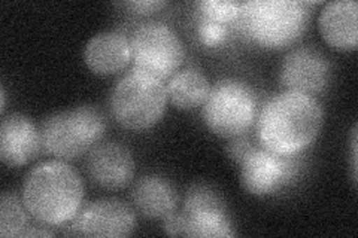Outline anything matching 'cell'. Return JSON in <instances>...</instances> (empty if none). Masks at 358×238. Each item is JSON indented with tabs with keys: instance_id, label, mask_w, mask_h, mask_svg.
<instances>
[{
	"instance_id": "obj_8",
	"label": "cell",
	"mask_w": 358,
	"mask_h": 238,
	"mask_svg": "<svg viewBox=\"0 0 358 238\" xmlns=\"http://www.w3.org/2000/svg\"><path fill=\"white\" fill-rule=\"evenodd\" d=\"M178 216L179 235L203 238L236 235L224 200L206 184H196L188 189L184 209Z\"/></svg>"
},
{
	"instance_id": "obj_6",
	"label": "cell",
	"mask_w": 358,
	"mask_h": 238,
	"mask_svg": "<svg viewBox=\"0 0 358 238\" xmlns=\"http://www.w3.org/2000/svg\"><path fill=\"white\" fill-rule=\"evenodd\" d=\"M259 115V98L254 89L239 79H221L210 88L203 105L208 128L224 139L243 135Z\"/></svg>"
},
{
	"instance_id": "obj_4",
	"label": "cell",
	"mask_w": 358,
	"mask_h": 238,
	"mask_svg": "<svg viewBox=\"0 0 358 238\" xmlns=\"http://www.w3.org/2000/svg\"><path fill=\"white\" fill-rule=\"evenodd\" d=\"M106 121L94 106H78L54 113L42 122V147L62 161L88 154L103 137Z\"/></svg>"
},
{
	"instance_id": "obj_13",
	"label": "cell",
	"mask_w": 358,
	"mask_h": 238,
	"mask_svg": "<svg viewBox=\"0 0 358 238\" xmlns=\"http://www.w3.org/2000/svg\"><path fill=\"white\" fill-rule=\"evenodd\" d=\"M42 147L41 131L27 117L10 113L0 126V160L9 167H21L35 160Z\"/></svg>"
},
{
	"instance_id": "obj_21",
	"label": "cell",
	"mask_w": 358,
	"mask_h": 238,
	"mask_svg": "<svg viewBox=\"0 0 358 238\" xmlns=\"http://www.w3.org/2000/svg\"><path fill=\"white\" fill-rule=\"evenodd\" d=\"M252 149L254 146L251 144V142L246 139L245 135H239V137H234V140L229 144L227 152L233 161L241 164L245 158L251 154Z\"/></svg>"
},
{
	"instance_id": "obj_12",
	"label": "cell",
	"mask_w": 358,
	"mask_h": 238,
	"mask_svg": "<svg viewBox=\"0 0 358 238\" xmlns=\"http://www.w3.org/2000/svg\"><path fill=\"white\" fill-rule=\"evenodd\" d=\"M87 173L100 188L122 189L134 177L133 155L124 144L117 142L96 144L87 156Z\"/></svg>"
},
{
	"instance_id": "obj_2",
	"label": "cell",
	"mask_w": 358,
	"mask_h": 238,
	"mask_svg": "<svg viewBox=\"0 0 358 238\" xmlns=\"http://www.w3.org/2000/svg\"><path fill=\"white\" fill-rule=\"evenodd\" d=\"M21 198L36 222L62 226L83 209L84 184L72 165L62 160L45 161L26 176Z\"/></svg>"
},
{
	"instance_id": "obj_9",
	"label": "cell",
	"mask_w": 358,
	"mask_h": 238,
	"mask_svg": "<svg viewBox=\"0 0 358 238\" xmlns=\"http://www.w3.org/2000/svg\"><path fill=\"white\" fill-rule=\"evenodd\" d=\"M136 228V214L126 202L103 198L87 204L69 222L66 235L129 237Z\"/></svg>"
},
{
	"instance_id": "obj_11",
	"label": "cell",
	"mask_w": 358,
	"mask_h": 238,
	"mask_svg": "<svg viewBox=\"0 0 358 238\" xmlns=\"http://www.w3.org/2000/svg\"><path fill=\"white\" fill-rule=\"evenodd\" d=\"M241 180L252 195H268L281 189L294 174L291 156L278 155L264 147H254L241 163Z\"/></svg>"
},
{
	"instance_id": "obj_18",
	"label": "cell",
	"mask_w": 358,
	"mask_h": 238,
	"mask_svg": "<svg viewBox=\"0 0 358 238\" xmlns=\"http://www.w3.org/2000/svg\"><path fill=\"white\" fill-rule=\"evenodd\" d=\"M30 218L22 198L14 192H3L0 198V237H22L30 228Z\"/></svg>"
},
{
	"instance_id": "obj_20",
	"label": "cell",
	"mask_w": 358,
	"mask_h": 238,
	"mask_svg": "<svg viewBox=\"0 0 358 238\" xmlns=\"http://www.w3.org/2000/svg\"><path fill=\"white\" fill-rule=\"evenodd\" d=\"M197 35L200 42L206 45V47H217V45L226 40L229 29L226 24H220V22L200 18L197 26Z\"/></svg>"
},
{
	"instance_id": "obj_5",
	"label": "cell",
	"mask_w": 358,
	"mask_h": 238,
	"mask_svg": "<svg viewBox=\"0 0 358 238\" xmlns=\"http://www.w3.org/2000/svg\"><path fill=\"white\" fill-rule=\"evenodd\" d=\"M167 89L159 77L133 69L122 76L110 96L112 117L131 131L154 127L166 110Z\"/></svg>"
},
{
	"instance_id": "obj_25",
	"label": "cell",
	"mask_w": 358,
	"mask_h": 238,
	"mask_svg": "<svg viewBox=\"0 0 358 238\" xmlns=\"http://www.w3.org/2000/svg\"><path fill=\"white\" fill-rule=\"evenodd\" d=\"M0 98H2V107H0V110H2V113L5 112V107H6V93H5V87H2V93H0Z\"/></svg>"
},
{
	"instance_id": "obj_10",
	"label": "cell",
	"mask_w": 358,
	"mask_h": 238,
	"mask_svg": "<svg viewBox=\"0 0 358 238\" xmlns=\"http://www.w3.org/2000/svg\"><path fill=\"white\" fill-rule=\"evenodd\" d=\"M281 84L288 91L303 94L321 93L330 82L331 67L320 50L301 47L289 51L281 64Z\"/></svg>"
},
{
	"instance_id": "obj_23",
	"label": "cell",
	"mask_w": 358,
	"mask_h": 238,
	"mask_svg": "<svg viewBox=\"0 0 358 238\" xmlns=\"http://www.w3.org/2000/svg\"><path fill=\"white\" fill-rule=\"evenodd\" d=\"M352 172L354 180H357V127L352 130Z\"/></svg>"
},
{
	"instance_id": "obj_15",
	"label": "cell",
	"mask_w": 358,
	"mask_h": 238,
	"mask_svg": "<svg viewBox=\"0 0 358 238\" xmlns=\"http://www.w3.org/2000/svg\"><path fill=\"white\" fill-rule=\"evenodd\" d=\"M84 60L96 75H115L124 70L131 60L130 40L120 31L97 33L87 43Z\"/></svg>"
},
{
	"instance_id": "obj_3",
	"label": "cell",
	"mask_w": 358,
	"mask_h": 238,
	"mask_svg": "<svg viewBox=\"0 0 358 238\" xmlns=\"http://www.w3.org/2000/svg\"><path fill=\"white\" fill-rule=\"evenodd\" d=\"M308 3L296 0H252L242 2L234 21L245 36L268 50H281L297 42L306 31Z\"/></svg>"
},
{
	"instance_id": "obj_16",
	"label": "cell",
	"mask_w": 358,
	"mask_h": 238,
	"mask_svg": "<svg viewBox=\"0 0 358 238\" xmlns=\"http://www.w3.org/2000/svg\"><path fill=\"white\" fill-rule=\"evenodd\" d=\"M131 201L143 218L164 221L175 213L179 198L169 180L150 174L141 177L133 186Z\"/></svg>"
},
{
	"instance_id": "obj_17",
	"label": "cell",
	"mask_w": 358,
	"mask_h": 238,
	"mask_svg": "<svg viewBox=\"0 0 358 238\" xmlns=\"http://www.w3.org/2000/svg\"><path fill=\"white\" fill-rule=\"evenodd\" d=\"M208 77L193 67L176 72L167 84V98L178 109L192 110L203 106L210 93Z\"/></svg>"
},
{
	"instance_id": "obj_1",
	"label": "cell",
	"mask_w": 358,
	"mask_h": 238,
	"mask_svg": "<svg viewBox=\"0 0 358 238\" xmlns=\"http://www.w3.org/2000/svg\"><path fill=\"white\" fill-rule=\"evenodd\" d=\"M322 122V106L315 97L287 89L268 98L257 115V137L264 149L293 156L315 142Z\"/></svg>"
},
{
	"instance_id": "obj_19",
	"label": "cell",
	"mask_w": 358,
	"mask_h": 238,
	"mask_svg": "<svg viewBox=\"0 0 358 238\" xmlns=\"http://www.w3.org/2000/svg\"><path fill=\"white\" fill-rule=\"evenodd\" d=\"M200 18L230 24L238 20L241 14L242 2H230V0H201L197 3Z\"/></svg>"
},
{
	"instance_id": "obj_14",
	"label": "cell",
	"mask_w": 358,
	"mask_h": 238,
	"mask_svg": "<svg viewBox=\"0 0 358 238\" xmlns=\"http://www.w3.org/2000/svg\"><path fill=\"white\" fill-rule=\"evenodd\" d=\"M358 3L355 0L329 2L322 8L318 27L331 48L354 51L358 43Z\"/></svg>"
},
{
	"instance_id": "obj_7",
	"label": "cell",
	"mask_w": 358,
	"mask_h": 238,
	"mask_svg": "<svg viewBox=\"0 0 358 238\" xmlns=\"http://www.w3.org/2000/svg\"><path fill=\"white\" fill-rule=\"evenodd\" d=\"M133 69L159 77H172L185 60V47L178 33L163 22H150L133 33Z\"/></svg>"
},
{
	"instance_id": "obj_24",
	"label": "cell",
	"mask_w": 358,
	"mask_h": 238,
	"mask_svg": "<svg viewBox=\"0 0 358 238\" xmlns=\"http://www.w3.org/2000/svg\"><path fill=\"white\" fill-rule=\"evenodd\" d=\"M54 234L47 231V230H35L33 226H30V228L22 234V237H52Z\"/></svg>"
},
{
	"instance_id": "obj_22",
	"label": "cell",
	"mask_w": 358,
	"mask_h": 238,
	"mask_svg": "<svg viewBox=\"0 0 358 238\" xmlns=\"http://www.w3.org/2000/svg\"><path fill=\"white\" fill-rule=\"evenodd\" d=\"M126 6L136 14L150 15L159 13L162 8L166 6V2H162V0H138V2H127Z\"/></svg>"
}]
</instances>
